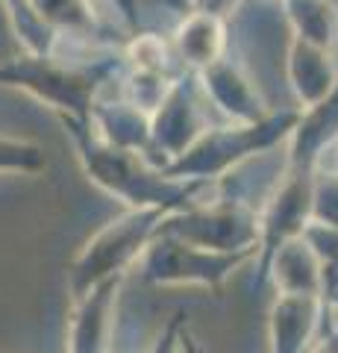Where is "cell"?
Masks as SVG:
<instances>
[{"label": "cell", "instance_id": "obj_1", "mask_svg": "<svg viewBox=\"0 0 338 353\" xmlns=\"http://www.w3.org/2000/svg\"><path fill=\"white\" fill-rule=\"evenodd\" d=\"M65 132H68L77 159L83 165L85 176L109 197L121 201L124 206H168L185 209L198 201L206 183H185L173 180L165 168L150 162L145 153L129 150L121 145H112L94 130L92 121H74L59 118Z\"/></svg>", "mask_w": 338, "mask_h": 353}, {"label": "cell", "instance_id": "obj_2", "mask_svg": "<svg viewBox=\"0 0 338 353\" xmlns=\"http://www.w3.org/2000/svg\"><path fill=\"white\" fill-rule=\"evenodd\" d=\"M124 68V53L106 50L101 57H68L62 41L53 53L24 50L0 62V85L21 88L59 118L92 121L103 85Z\"/></svg>", "mask_w": 338, "mask_h": 353}, {"label": "cell", "instance_id": "obj_3", "mask_svg": "<svg viewBox=\"0 0 338 353\" xmlns=\"http://www.w3.org/2000/svg\"><path fill=\"white\" fill-rule=\"evenodd\" d=\"M297 121L300 109H282V112H271L268 118L253 121V124H233V121L221 127L212 124L180 159L168 165L165 174L173 180L212 185L238 171L250 159L265 157L274 148L286 145Z\"/></svg>", "mask_w": 338, "mask_h": 353}, {"label": "cell", "instance_id": "obj_4", "mask_svg": "<svg viewBox=\"0 0 338 353\" xmlns=\"http://www.w3.org/2000/svg\"><path fill=\"white\" fill-rule=\"evenodd\" d=\"M171 212L180 209L168 206H127L121 215L103 224L97 233L80 248L68 268V292L71 301H80L92 289L106 280L124 277L141 262L150 241L159 236Z\"/></svg>", "mask_w": 338, "mask_h": 353}, {"label": "cell", "instance_id": "obj_5", "mask_svg": "<svg viewBox=\"0 0 338 353\" xmlns=\"http://www.w3.org/2000/svg\"><path fill=\"white\" fill-rule=\"evenodd\" d=\"M256 262V250H212L194 241L168 233L165 227L150 241L147 253L138 262V274L147 285L156 289H180V285H198V289L221 292L233 274Z\"/></svg>", "mask_w": 338, "mask_h": 353}, {"label": "cell", "instance_id": "obj_6", "mask_svg": "<svg viewBox=\"0 0 338 353\" xmlns=\"http://www.w3.org/2000/svg\"><path fill=\"white\" fill-rule=\"evenodd\" d=\"M165 230L185 241L212 250H256L259 256V212L242 197L221 194L215 201H194L191 206L171 212Z\"/></svg>", "mask_w": 338, "mask_h": 353}, {"label": "cell", "instance_id": "obj_7", "mask_svg": "<svg viewBox=\"0 0 338 353\" xmlns=\"http://www.w3.org/2000/svg\"><path fill=\"white\" fill-rule=\"evenodd\" d=\"M209 97H206L200 77L194 71H185L171 85L165 101L156 106L150 115V150L147 159L168 168L173 159H180L206 130L212 127L209 121Z\"/></svg>", "mask_w": 338, "mask_h": 353}, {"label": "cell", "instance_id": "obj_8", "mask_svg": "<svg viewBox=\"0 0 338 353\" xmlns=\"http://www.w3.org/2000/svg\"><path fill=\"white\" fill-rule=\"evenodd\" d=\"M315 174L318 171H294L282 168V176L277 183L274 194L268 197V203L259 212L262 236H259V256H256V283H262L271 256L282 248L286 241L297 239L306 233L312 224L315 212Z\"/></svg>", "mask_w": 338, "mask_h": 353}, {"label": "cell", "instance_id": "obj_9", "mask_svg": "<svg viewBox=\"0 0 338 353\" xmlns=\"http://www.w3.org/2000/svg\"><path fill=\"white\" fill-rule=\"evenodd\" d=\"M200 85L209 103L224 121L233 124H253L271 115V109L265 103V97L256 88V83L250 80V74L238 65L230 53L212 62L209 68H203L200 74Z\"/></svg>", "mask_w": 338, "mask_h": 353}, {"label": "cell", "instance_id": "obj_10", "mask_svg": "<svg viewBox=\"0 0 338 353\" xmlns=\"http://www.w3.org/2000/svg\"><path fill=\"white\" fill-rule=\"evenodd\" d=\"M286 77L297 109H312L338 88V59L330 48L291 36L286 53Z\"/></svg>", "mask_w": 338, "mask_h": 353}, {"label": "cell", "instance_id": "obj_11", "mask_svg": "<svg viewBox=\"0 0 338 353\" xmlns=\"http://www.w3.org/2000/svg\"><path fill=\"white\" fill-rule=\"evenodd\" d=\"M324 301L315 294H277L268 315V353H309L321 333Z\"/></svg>", "mask_w": 338, "mask_h": 353}, {"label": "cell", "instance_id": "obj_12", "mask_svg": "<svg viewBox=\"0 0 338 353\" xmlns=\"http://www.w3.org/2000/svg\"><path fill=\"white\" fill-rule=\"evenodd\" d=\"M121 283L124 277L106 280L85 297L74 301L68 353H109V333H112V318H115Z\"/></svg>", "mask_w": 338, "mask_h": 353}, {"label": "cell", "instance_id": "obj_13", "mask_svg": "<svg viewBox=\"0 0 338 353\" xmlns=\"http://www.w3.org/2000/svg\"><path fill=\"white\" fill-rule=\"evenodd\" d=\"M338 141V88L324 103L300 109V121L286 141V168L318 171L321 157Z\"/></svg>", "mask_w": 338, "mask_h": 353}, {"label": "cell", "instance_id": "obj_14", "mask_svg": "<svg viewBox=\"0 0 338 353\" xmlns=\"http://www.w3.org/2000/svg\"><path fill=\"white\" fill-rule=\"evenodd\" d=\"M226 18H218L212 12H200V9H189L171 32V41L177 48V57L185 71L200 74L209 68L212 62L226 57L230 39H226Z\"/></svg>", "mask_w": 338, "mask_h": 353}, {"label": "cell", "instance_id": "obj_15", "mask_svg": "<svg viewBox=\"0 0 338 353\" xmlns=\"http://www.w3.org/2000/svg\"><path fill=\"white\" fill-rule=\"evenodd\" d=\"M274 280L277 294H315L324 292V262L315 253V248L306 241V236H297L286 241L271 256L262 283Z\"/></svg>", "mask_w": 338, "mask_h": 353}, {"label": "cell", "instance_id": "obj_16", "mask_svg": "<svg viewBox=\"0 0 338 353\" xmlns=\"http://www.w3.org/2000/svg\"><path fill=\"white\" fill-rule=\"evenodd\" d=\"M92 124L103 139L112 141V145L138 150L147 157V150H150V115L145 109H138L136 103H129L127 97H121V101H115V103L97 101Z\"/></svg>", "mask_w": 338, "mask_h": 353}, {"label": "cell", "instance_id": "obj_17", "mask_svg": "<svg viewBox=\"0 0 338 353\" xmlns=\"http://www.w3.org/2000/svg\"><path fill=\"white\" fill-rule=\"evenodd\" d=\"M282 12L297 39L330 50L338 44V3L332 0H282Z\"/></svg>", "mask_w": 338, "mask_h": 353}, {"label": "cell", "instance_id": "obj_18", "mask_svg": "<svg viewBox=\"0 0 338 353\" xmlns=\"http://www.w3.org/2000/svg\"><path fill=\"white\" fill-rule=\"evenodd\" d=\"M30 3L59 36L94 41L101 32V18L92 9V0H30Z\"/></svg>", "mask_w": 338, "mask_h": 353}, {"label": "cell", "instance_id": "obj_19", "mask_svg": "<svg viewBox=\"0 0 338 353\" xmlns=\"http://www.w3.org/2000/svg\"><path fill=\"white\" fill-rule=\"evenodd\" d=\"M0 6H3L9 27H12L15 39L21 41V48L24 50L53 53L59 48L62 36L36 12V6H32L30 0H0Z\"/></svg>", "mask_w": 338, "mask_h": 353}, {"label": "cell", "instance_id": "obj_20", "mask_svg": "<svg viewBox=\"0 0 338 353\" xmlns=\"http://www.w3.org/2000/svg\"><path fill=\"white\" fill-rule=\"evenodd\" d=\"M47 168L45 148L30 139L0 136V174H41Z\"/></svg>", "mask_w": 338, "mask_h": 353}, {"label": "cell", "instance_id": "obj_21", "mask_svg": "<svg viewBox=\"0 0 338 353\" xmlns=\"http://www.w3.org/2000/svg\"><path fill=\"white\" fill-rule=\"evenodd\" d=\"M315 221H324L330 227H338V174L321 171L315 174Z\"/></svg>", "mask_w": 338, "mask_h": 353}, {"label": "cell", "instance_id": "obj_22", "mask_svg": "<svg viewBox=\"0 0 338 353\" xmlns=\"http://www.w3.org/2000/svg\"><path fill=\"white\" fill-rule=\"evenodd\" d=\"M185 327H189V312H185V309H177V312L168 318V324L162 327V333L156 336L154 347H150L147 353H182Z\"/></svg>", "mask_w": 338, "mask_h": 353}, {"label": "cell", "instance_id": "obj_23", "mask_svg": "<svg viewBox=\"0 0 338 353\" xmlns=\"http://www.w3.org/2000/svg\"><path fill=\"white\" fill-rule=\"evenodd\" d=\"M242 6V0H189V9H200V12H212L218 18L230 21L233 12Z\"/></svg>", "mask_w": 338, "mask_h": 353}, {"label": "cell", "instance_id": "obj_24", "mask_svg": "<svg viewBox=\"0 0 338 353\" xmlns=\"http://www.w3.org/2000/svg\"><path fill=\"white\" fill-rule=\"evenodd\" d=\"M109 3L115 6V12L121 18V24L127 27L129 36H136L138 32V0H109Z\"/></svg>", "mask_w": 338, "mask_h": 353}, {"label": "cell", "instance_id": "obj_25", "mask_svg": "<svg viewBox=\"0 0 338 353\" xmlns=\"http://www.w3.org/2000/svg\"><path fill=\"white\" fill-rule=\"evenodd\" d=\"M182 353H206V350L198 345V339L189 333V327H185V333H182Z\"/></svg>", "mask_w": 338, "mask_h": 353}, {"label": "cell", "instance_id": "obj_26", "mask_svg": "<svg viewBox=\"0 0 338 353\" xmlns=\"http://www.w3.org/2000/svg\"><path fill=\"white\" fill-rule=\"evenodd\" d=\"M332 3H338V0H332Z\"/></svg>", "mask_w": 338, "mask_h": 353}, {"label": "cell", "instance_id": "obj_27", "mask_svg": "<svg viewBox=\"0 0 338 353\" xmlns=\"http://www.w3.org/2000/svg\"><path fill=\"white\" fill-rule=\"evenodd\" d=\"M0 353H3V350H0Z\"/></svg>", "mask_w": 338, "mask_h": 353}]
</instances>
